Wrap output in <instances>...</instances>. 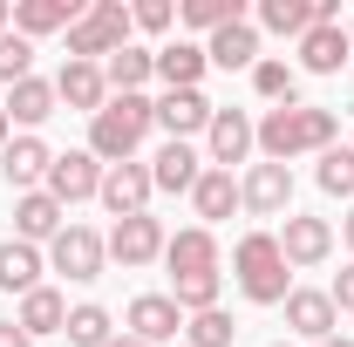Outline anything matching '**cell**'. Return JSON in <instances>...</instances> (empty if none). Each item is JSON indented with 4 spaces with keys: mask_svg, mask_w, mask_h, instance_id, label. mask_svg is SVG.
<instances>
[{
    "mask_svg": "<svg viewBox=\"0 0 354 347\" xmlns=\"http://www.w3.org/2000/svg\"><path fill=\"white\" fill-rule=\"evenodd\" d=\"M218 293H225V272H191V279H171V300H177V313L191 320V313H212L218 306Z\"/></svg>",
    "mask_w": 354,
    "mask_h": 347,
    "instance_id": "obj_33",
    "label": "cell"
},
{
    "mask_svg": "<svg viewBox=\"0 0 354 347\" xmlns=\"http://www.w3.org/2000/svg\"><path fill=\"white\" fill-rule=\"evenodd\" d=\"M239 212L252 218H286L293 212V171L286 164H245V177H239Z\"/></svg>",
    "mask_w": 354,
    "mask_h": 347,
    "instance_id": "obj_6",
    "label": "cell"
},
{
    "mask_svg": "<svg viewBox=\"0 0 354 347\" xmlns=\"http://www.w3.org/2000/svg\"><path fill=\"white\" fill-rule=\"evenodd\" d=\"M191 212H198V225H205V232H212L218 218H232V212H239V177H232V171H212V164H205L198 191H191Z\"/></svg>",
    "mask_w": 354,
    "mask_h": 347,
    "instance_id": "obj_26",
    "label": "cell"
},
{
    "mask_svg": "<svg viewBox=\"0 0 354 347\" xmlns=\"http://www.w3.org/2000/svg\"><path fill=\"white\" fill-rule=\"evenodd\" d=\"M48 265H55L62 279L88 286V279H102V265H109V238H102L95 225H62V238L48 245Z\"/></svg>",
    "mask_w": 354,
    "mask_h": 347,
    "instance_id": "obj_5",
    "label": "cell"
},
{
    "mask_svg": "<svg viewBox=\"0 0 354 347\" xmlns=\"http://www.w3.org/2000/svg\"><path fill=\"white\" fill-rule=\"evenodd\" d=\"M35 75V41H21V35H0V82H28Z\"/></svg>",
    "mask_w": 354,
    "mask_h": 347,
    "instance_id": "obj_36",
    "label": "cell"
},
{
    "mask_svg": "<svg viewBox=\"0 0 354 347\" xmlns=\"http://www.w3.org/2000/svg\"><path fill=\"white\" fill-rule=\"evenodd\" d=\"M286 327L300 334V341H327V334H341V313H334V300H327V286H293L286 293Z\"/></svg>",
    "mask_w": 354,
    "mask_h": 347,
    "instance_id": "obj_13",
    "label": "cell"
},
{
    "mask_svg": "<svg viewBox=\"0 0 354 347\" xmlns=\"http://www.w3.org/2000/svg\"><path fill=\"white\" fill-rule=\"evenodd\" d=\"M232 334H239V327H232V313H225V306L191 313V320H184V341H191V347H232Z\"/></svg>",
    "mask_w": 354,
    "mask_h": 347,
    "instance_id": "obj_35",
    "label": "cell"
},
{
    "mask_svg": "<svg viewBox=\"0 0 354 347\" xmlns=\"http://www.w3.org/2000/svg\"><path fill=\"white\" fill-rule=\"evenodd\" d=\"M150 130H157V102H150V95H109V102L88 116V157H95L102 171H109V164H130Z\"/></svg>",
    "mask_w": 354,
    "mask_h": 347,
    "instance_id": "obj_2",
    "label": "cell"
},
{
    "mask_svg": "<svg viewBox=\"0 0 354 347\" xmlns=\"http://www.w3.org/2000/svg\"><path fill=\"white\" fill-rule=\"evenodd\" d=\"M14 327H21L28 341H41V334H62V327H68V300H62L55 286H35V293L21 300V313H14Z\"/></svg>",
    "mask_w": 354,
    "mask_h": 347,
    "instance_id": "obj_28",
    "label": "cell"
},
{
    "mask_svg": "<svg viewBox=\"0 0 354 347\" xmlns=\"http://www.w3.org/2000/svg\"><path fill=\"white\" fill-rule=\"evenodd\" d=\"M62 341H68V347H109V341H116V320H109V306H95V300L68 306V327H62Z\"/></svg>",
    "mask_w": 354,
    "mask_h": 347,
    "instance_id": "obj_30",
    "label": "cell"
},
{
    "mask_svg": "<svg viewBox=\"0 0 354 347\" xmlns=\"http://www.w3.org/2000/svg\"><path fill=\"white\" fill-rule=\"evenodd\" d=\"M348 28L341 21H320V28H307V41H300V68L307 75H341V62H348Z\"/></svg>",
    "mask_w": 354,
    "mask_h": 347,
    "instance_id": "obj_22",
    "label": "cell"
},
{
    "mask_svg": "<svg viewBox=\"0 0 354 347\" xmlns=\"http://www.w3.org/2000/svg\"><path fill=\"white\" fill-rule=\"evenodd\" d=\"M41 272H48V252H41V245H21V238L0 245V293H21V300H28V293L41 286Z\"/></svg>",
    "mask_w": 354,
    "mask_h": 347,
    "instance_id": "obj_23",
    "label": "cell"
},
{
    "mask_svg": "<svg viewBox=\"0 0 354 347\" xmlns=\"http://www.w3.org/2000/svg\"><path fill=\"white\" fill-rule=\"evenodd\" d=\"M95 198H102V212H109V218H143V212H150V198H157L150 164H143V157H130V164H109Z\"/></svg>",
    "mask_w": 354,
    "mask_h": 347,
    "instance_id": "obj_7",
    "label": "cell"
},
{
    "mask_svg": "<svg viewBox=\"0 0 354 347\" xmlns=\"http://www.w3.org/2000/svg\"><path fill=\"white\" fill-rule=\"evenodd\" d=\"M164 245H171V232H164L150 212H143V218H116V225H109V259L123 265V272L164 259Z\"/></svg>",
    "mask_w": 354,
    "mask_h": 347,
    "instance_id": "obj_10",
    "label": "cell"
},
{
    "mask_svg": "<svg viewBox=\"0 0 354 347\" xmlns=\"http://www.w3.org/2000/svg\"><path fill=\"white\" fill-rule=\"evenodd\" d=\"M205 62L212 68H259V28L252 21H232L205 41Z\"/></svg>",
    "mask_w": 354,
    "mask_h": 347,
    "instance_id": "obj_25",
    "label": "cell"
},
{
    "mask_svg": "<svg viewBox=\"0 0 354 347\" xmlns=\"http://www.w3.org/2000/svg\"><path fill=\"white\" fill-rule=\"evenodd\" d=\"M313 184H320L327 198H354V150H348V143L320 150V171H313Z\"/></svg>",
    "mask_w": 354,
    "mask_h": 347,
    "instance_id": "obj_34",
    "label": "cell"
},
{
    "mask_svg": "<svg viewBox=\"0 0 354 347\" xmlns=\"http://www.w3.org/2000/svg\"><path fill=\"white\" fill-rule=\"evenodd\" d=\"M252 150H259V123H252L245 109H218L212 130H205V164H212V171H232V164H245Z\"/></svg>",
    "mask_w": 354,
    "mask_h": 347,
    "instance_id": "obj_9",
    "label": "cell"
},
{
    "mask_svg": "<svg viewBox=\"0 0 354 347\" xmlns=\"http://www.w3.org/2000/svg\"><path fill=\"white\" fill-rule=\"evenodd\" d=\"M62 225H68V212H62L48 191H21V198H14V238H21V245H55Z\"/></svg>",
    "mask_w": 354,
    "mask_h": 347,
    "instance_id": "obj_15",
    "label": "cell"
},
{
    "mask_svg": "<svg viewBox=\"0 0 354 347\" xmlns=\"http://www.w3.org/2000/svg\"><path fill=\"white\" fill-rule=\"evenodd\" d=\"M0 35H14V0H0Z\"/></svg>",
    "mask_w": 354,
    "mask_h": 347,
    "instance_id": "obj_41",
    "label": "cell"
},
{
    "mask_svg": "<svg viewBox=\"0 0 354 347\" xmlns=\"http://www.w3.org/2000/svg\"><path fill=\"white\" fill-rule=\"evenodd\" d=\"M157 75V48H116L109 62H102V82H109V95H143V82Z\"/></svg>",
    "mask_w": 354,
    "mask_h": 347,
    "instance_id": "obj_24",
    "label": "cell"
},
{
    "mask_svg": "<svg viewBox=\"0 0 354 347\" xmlns=\"http://www.w3.org/2000/svg\"><path fill=\"white\" fill-rule=\"evenodd\" d=\"M41 191L68 212V205H82V198H95V191H102V164H95L88 150H62V157L48 164V184H41Z\"/></svg>",
    "mask_w": 354,
    "mask_h": 347,
    "instance_id": "obj_12",
    "label": "cell"
},
{
    "mask_svg": "<svg viewBox=\"0 0 354 347\" xmlns=\"http://www.w3.org/2000/svg\"><path fill=\"white\" fill-rule=\"evenodd\" d=\"M320 347H354V341H348V334H327V341H320Z\"/></svg>",
    "mask_w": 354,
    "mask_h": 347,
    "instance_id": "obj_42",
    "label": "cell"
},
{
    "mask_svg": "<svg viewBox=\"0 0 354 347\" xmlns=\"http://www.w3.org/2000/svg\"><path fill=\"white\" fill-rule=\"evenodd\" d=\"M327 300H334V313H354V259L334 272V286H327Z\"/></svg>",
    "mask_w": 354,
    "mask_h": 347,
    "instance_id": "obj_38",
    "label": "cell"
},
{
    "mask_svg": "<svg viewBox=\"0 0 354 347\" xmlns=\"http://www.w3.org/2000/svg\"><path fill=\"white\" fill-rule=\"evenodd\" d=\"M341 143V116L320 109V102H293V109H266L259 116V157L266 164H300V157H320Z\"/></svg>",
    "mask_w": 354,
    "mask_h": 347,
    "instance_id": "obj_1",
    "label": "cell"
},
{
    "mask_svg": "<svg viewBox=\"0 0 354 347\" xmlns=\"http://www.w3.org/2000/svg\"><path fill=\"white\" fill-rule=\"evenodd\" d=\"M164 265H171V279L218 272V232H205V225H184V232H171V245H164Z\"/></svg>",
    "mask_w": 354,
    "mask_h": 347,
    "instance_id": "obj_17",
    "label": "cell"
},
{
    "mask_svg": "<svg viewBox=\"0 0 354 347\" xmlns=\"http://www.w3.org/2000/svg\"><path fill=\"white\" fill-rule=\"evenodd\" d=\"M123 320H130V334H136L143 347H164V341H177V334H184V313H177L171 293H136Z\"/></svg>",
    "mask_w": 354,
    "mask_h": 347,
    "instance_id": "obj_14",
    "label": "cell"
},
{
    "mask_svg": "<svg viewBox=\"0 0 354 347\" xmlns=\"http://www.w3.org/2000/svg\"><path fill=\"white\" fill-rule=\"evenodd\" d=\"M198 177H205V157H198L191 143H164V150L150 157V184H157V191H171V198H191V191H198Z\"/></svg>",
    "mask_w": 354,
    "mask_h": 347,
    "instance_id": "obj_20",
    "label": "cell"
},
{
    "mask_svg": "<svg viewBox=\"0 0 354 347\" xmlns=\"http://www.w3.org/2000/svg\"><path fill=\"white\" fill-rule=\"evenodd\" d=\"M48 164H55V150H48L41 136H14V143L0 150V177L14 184V198H21V191H41V184H48Z\"/></svg>",
    "mask_w": 354,
    "mask_h": 347,
    "instance_id": "obj_16",
    "label": "cell"
},
{
    "mask_svg": "<svg viewBox=\"0 0 354 347\" xmlns=\"http://www.w3.org/2000/svg\"><path fill=\"white\" fill-rule=\"evenodd\" d=\"M348 150H354V143H348Z\"/></svg>",
    "mask_w": 354,
    "mask_h": 347,
    "instance_id": "obj_47",
    "label": "cell"
},
{
    "mask_svg": "<svg viewBox=\"0 0 354 347\" xmlns=\"http://www.w3.org/2000/svg\"><path fill=\"white\" fill-rule=\"evenodd\" d=\"M232 279H239V293L252 306H286L293 293V265L279 252V232H245L239 245H232Z\"/></svg>",
    "mask_w": 354,
    "mask_h": 347,
    "instance_id": "obj_3",
    "label": "cell"
},
{
    "mask_svg": "<svg viewBox=\"0 0 354 347\" xmlns=\"http://www.w3.org/2000/svg\"><path fill=\"white\" fill-rule=\"evenodd\" d=\"M212 116H218V102H212L205 88H164V95H157V130L171 136V143L205 136V130H212Z\"/></svg>",
    "mask_w": 354,
    "mask_h": 347,
    "instance_id": "obj_8",
    "label": "cell"
},
{
    "mask_svg": "<svg viewBox=\"0 0 354 347\" xmlns=\"http://www.w3.org/2000/svg\"><path fill=\"white\" fill-rule=\"evenodd\" d=\"M348 48H354V21H348Z\"/></svg>",
    "mask_w": 354,
    "mask_h": 347,
    "instance_id": "obj_45",
    "label": "cell"
},
{
    "mask_svg": "<svg viewBox=\"0 0 354 347\" xmlns=\"http://www.w3.org/2000/svg\"><path fill=\"white\" fill-rule=\"evenodd\" d=\"M177 21H184V28H198V35L212 41L218 28L245 21V0H184V7H177Z\"/></svg>",
    "mask_w": 354,
    "mask_h": 347,
    "instance_id": "obj_32",
    "label": "cell"
},
{
    "mask_svg": "<svg viewBox=\"0 0 354 347\" xmlns=\"http://www.w3.org/2000/svg\"><path fill=\"white\" fill-rule=\"evenodd\" d=\"M341 245L354 252V205H348V218H341Z\"/></svg>",
    "mask_w": 354,
    "mask_h": 347,
    "instance_id": "obj_40",
    "label": "cell"
},
{
    "mask_svg": "<svg viewBox=\"0 0 354 347\" xmlns=\"http://www.w3.org/2000/svg\"><path fill=\"white\" fill-rule=\"evenodd\" d=\"M0 109H7V123H21V136H35L48 116H55V82L28 75V82H14V88H7V102H0Z\"/></svg>",
    "mask_w": 354,
    "mask_h": 347,
    "instance_id": "obj_21",
    "label": "cell"
},
{
    "mask_svg": "<svg viewBox=\"0 0 354 347\" xmlns=\"http://www.w3.org/2000/svg\"><path fill=\"white\" fill-rule=\"evenodd\" d=\"M259 28L286 35V41H307V28H320V0H259Z\"/></svg>",
    "mask_w": 354,
    "mask_h": 347,
    "instance_id": "obj_29",
    "label": "cell"
},
{
    "mask_svg": "<svg viewBox=\"0 0 354 347\" xmlns=\"http://www.w3.org/2000/svg\"><path fill=\"white\" fill-rule=\"evenodd\" d=\"M252 88H259V102H272V109H293V102H300V68H293V62H266V55H259Z\"/></svg>",
    "mask_w": 354,
    "mask_h": 347,
    "instance_id": "obj_31",
    "label": "cell"
},
{
    "mask_svg": "<svg viewBox=\"0 0 354 347\" xmlns=\"http://www.w3.org/2000/svg\"><path fill=\"white\" fill-rule=\"evenodd\" d=\"M109 347H143V341H136V334H116V341H109Z\"/></svg>",
    "mask_w": 354,
    "mask_h": 347,
    "instance_id": "obj_43",
    "label": "cell"
},
{
    "mask_svg": "<svg viewBox=\"0 0 354 347\" xmlns=\"http://www.w3.org/2000/svg\"><path fill=\"white\" fill-rule=\"evenodd\" d=\"M272 347H293V341H272Z\"/></svg>",
    "mask_w": 354,
    "mask_h": 347,
    "instance_id": "obj_46",
    "label": "cell"
},
{
    "mask_svg": "<svg viewBox=\"0 0 354 347\" xmlns=\"http://www.w3.org/2000/svg\"><path fill=\"white\" fill-rule=\"evenodd\" d=\"M0 347H35V341H28V334H21L14 320H0Z\"/></svg>",
    "mask_w": 354,
    "mask_h": 347,
    "instance_id": "obj_39",
    "label": "cell"
},
{
    "mask_svg": "<svg viewBox=\"0 0 354 347\" xmlns=\"http://www.w3.org/2000/svg\"><path fill=\"white\" fill-rule=\"evenodd\" d=\"M279 252H286V265H293V272L327 265V259H334V225H327V218L286 212V225H279Z\"/></svg>",
    "mask_w": 354,
    "mask_h": 347,
    "instance_id": "obj_11",
    "label": "cell"
},
{
    "mask_svg": "<svg viewBox=\"0 0 354 347\" xmlns=\"http://www.w3.org/2000/svg\"><path fill=\"white\" fill-rule=\"evenodd\" d=\"M130 35H136V21L123 0H88L82 21L68 28V62H109L116 48H130Z\"/></svg>",
    "mask_w": 354,
    "mask_h": 347,
    "instance_id": "obj_4",
    "label": "cell"
},
{
    "mask_svg": "<svg viewBox=\"0 0 354 347\" xmlns=\"http://www.w3.org/2000/svg\"><path fill=\"white\" fill-rule=\"evenodd\" d=\"M205 68H212L205 62V41H164L157 48V82L164 88H198Z\"/></svg>",
    "mask_w": 354,
    "mask_h": 347,
    "instance_id": "obj_27",
    "label": "cell"
},
{
    "mask_svg": "<svg viewBox=\"0 0 354 347\" xmlns=\"http://www.w3.org/2000/svg\"><path fill=\"white\" fill-rule=\"evenodd\" d=\"M130 21L143 28V35H171V28H177V7H171V0H136Z\"/></svg>",
    "mask_w": 354,
    "mask_h": 347,
    "instance_id": "obj_37",
    "label": "cell"
},
{
    "mask_svg": "<svg viewBox=\"0 0 354 347\" xmlns=\"http://www.w3.org/2000/svg\"><path fill=\"white\" fill-rule=\"evenodd\" d=\"M55 102H68V109L95 116V109L109 102V82H102V62H62V75H55Z\"/></svg>",
    "mask_w": 354,
    "mask_h": 347,
    "instance_id": "obj_19",
    "label": "cell"
},
{
    "mask_svg": "<svg viewBox=\"0 0 354 347\" xmlns=\"http://www.w3.org/2000/svg\"><path fill=\"white\" fill-rule=\"evenodd\" d=\"M82 21V0H14V35L41 41V35H68Z\"/></svg>",
    "mask_w": 354,
    "mask_h": 347,
    "instance_id": "obj_18",
    "label": "cell"
},
{
    "mask_svg": "<svg viewBox=\"0 0 354 347\" xmlns=\"http://www.w3.org/2000/svg\"><path fill=\"white\" fill-rule=\"evenodd\" d=\"M0 150H7V109H0Z\"/></svg>",
    "mask_w": 354,
    "mask_h": 347,
    "instance_id": "obj_44",
    "label": "cell"
}]
</instances>
